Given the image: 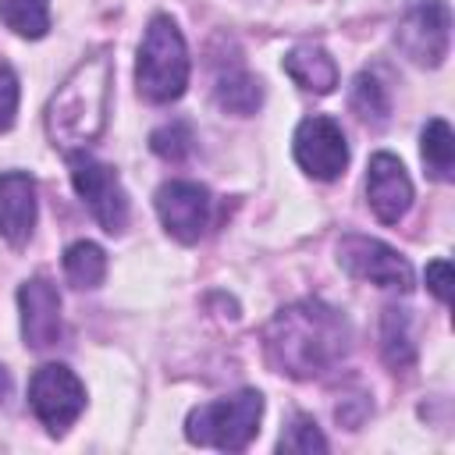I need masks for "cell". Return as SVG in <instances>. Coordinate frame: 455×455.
Masks as SVG:
<instances>
[{
    "label": "cell",
    "instance_id": "cell-1",
    "mask_svg": "<svg viewBox=\"0 0 455 455\" xmlns=\"http://www.w3.org/2000/svg\"><path fill=\"white\" fill-rule=\"evenodd\" d=\"M263 345L274 370L295 380H309L341 363V355L348 352V323L338 309L306 299L281 309L267 323Z\"/></svg>",
    "mask_w": 455,
    "mask_h": 455
},
{
    "label": "cell",
    "instance_id": "cell-2",
    "mask_svg": "<svg viewBox=\"0 0 455 455\" xmlns=\"http://www.w3.org/2000/svg\"><path fill=\"white\" fill-rule=\"evenodd\" d=\"M110 82L114 64L107 50L75 64V71L57 85L46 103V135L53 146L75 153L100 139L110 107Z\"/></svg>",
    "mask_w": 455,
    "mask_h": 455
},
{
    "label": "cell",
    "instance_id": "cell-3",
    "mask_svg": "<svg viewBox=\"0 0 455 455\" xmlns=\"http://www.w3.org/2000/svg\"><path fill=\"white\" fill-rule=\"evenodd\" d=\"M135 82H139V92L153 103H171L188 85V46L181 39V28L167 14H153L146 25Z\"/></svg>",
    "mask_w": 455,
    "mask_h": 455
},
{
    "label": "cell",
    "instance_id": "cell-4",
    "mask_svg": "<svg viewBox=\"0 0 455 455\" xmlns=\"http://www.w3.org/2000/svg\"><path fill=\"white\" fill-rule=\"evenodd\" d=\"M259 419H263V395L238 391V395H228V398L192 409L185 419V437L199 448L242 451L259 434Z\"/></svg>",
    "mask_w": 455,
    "mask_h": 455
},
{
    "label": "cell",
    "instance_id": "cell-5",
    "mask_svg": "<svg viewBox=\"0 0 455 455\" xmlns=\"http://www.w3.org/2000/svg\"><path fill=\"white\" fill-rule=\"evenodd\" d=\"M68 167H71L75 192L92 210V217L100 220V228L107 235H121L124 224H128V196H124V185H121L117 171L110 164L89 156L85 149L68 153Z\"/></svg>",
    "mask_w": 455,
    "mask_h": 455
},
{
    "label": "cell",
    "instance_id": "cell-6",
    "mask_svg": "<svg viewBox=\"0 0 455 455\" xmlns=\"http://www.w3.org/2000/svg\"><path fill=\"white\" fill-rule=\"evenodd\" d=\"M398 50L423 68H437L451 46V7L448 0H409L405 18L395 32Z\"/></svg>",
    "mask_w": 455,
    "mask_h": 455
},
{
    "label": "cell",
    "instance_id": "cell-7",
    "mask_svg": "<svg viewBox=\"0 0 455 455\" xmlns=\"http://www.w3.org/2000/svg\"><path fill=\"white\" fill-rule=\"evenodd\" d=\"M28 405L50 434H64L85 409V387L68 366L46 363L28 380Z\"/></svg>",
    "mask_w": 455,
    "mask_h": 455
},
{
    "label": "cell",
    "instance_id": "cell-8",
    "mask_svg": "<svg viewBox=\"0 0 455 455\" xmlns=\"http://www.w3.org/2000/svg\"><path fill=\"white\" fill-rule=\"evenodd\" d=\"M291 149H295V160L299 167L316 178V181H334L338 174H345L348 167V142H345V132L334 117H323V114H313L306 117L299 128H295V139H291Z\"/></svg>",
    "mask_w": 455,
    "mask_h": 455
},
{
    "label": "cell",
    "instance_id": "cell-9",
    "mask_svg": "<svg viewBox=\"0 0 455 455\" xmlns=\"http://www.w3.org/2000/svg\"><path fill=\"white\" fill-rule=\"evenodd\" d=\"M338 263L359 277L370 281L377 288H395V291H409L412 288V267L405 256H398L391 245L366 238V235H348L338 245Z\"/></svg>",
    "mask_w": 455,
    "mask_h": 455
},
{
    "label": "cell",
    "instance_id": "cell-10",
    "mask_svg": "<svg viewBox=\"0 0 455 455\" xmlns=\"http://www.w3.org/2000/svg\"><path fill=\"white\" fill-rule=\"evenodd\" d=\"M153 203H156V213H160L164 228H167L178 242H185V245L199 242L203 231L210 228L213 199H210V192H206L203 185H196V181H167V185L156 188V199H153Z\"/></svg>",
    "mask_w": 455,
    "mask_h": 455
},
{
    "label": "cell",
    "instance_id": "cell-11",
    "mask_svg": "<svg viewBox=\"0 0 455 455\" xmlns=\"http://www.w3.org/2000/svg\"><path fill=\"white\" fill-rule=\"evenodd\" d=\"M366 199L380 224H398L412 206V181L398 156L377 153L366 167Z\"/></svg>",
    "mask_w": 455,
    "mask_h": 455
},
{
    "label": "cell",
    "instance_id": "cell-12",
    "mask_svg": "<svg viewBox=\"0 0 455 455\" xmlns=\"http://www.w3.org/2000/svg\"><path fill=\"white\" fill-rule=\"evenodd\" d=\"M21 338L28 348H50L60 341V295L46 277H32L18 288Z\"/></svg>",
    "mask_w": 455,
    "mask_h": 455
},
{
    "label": "cell",
    "instance_id": "cell-13",
    "mask_svg": "<svg viewBox=\"0 0 455 455\" xmlns=\"http://www.w3.org/2000/svg\"><path fill=\"white\" fill-rule=\"evenodd\" d=\"M36 228V181L25 171H0V238L25 245Z\"/></svg>",
    "mask_w": 455,
    "mask_h": 455
},
{
    "label": "cell",
    "instance_id": "cell-14",
    "mask_svg": "<svg viewBox=\"0 0 455 455\" xmlns=\"http://www.w3.org/2000/svg\"><path fill=\"white\" fill-rule=\"evenodd\" d=\"M284 75L299 89L316 92V96H327L338 85V64H334V57L323 46H313V43H302V46H295V50L284 53Z\"/></svg>",
    "mask_w": 455,
    "mask_h": 455
},
{
    "label": "cell",
    "instance_id": "cell-15",
    "mask_svg": "<svg viewBox=\"0 0 455 455\" xmlns=\"http://www.w3.org/2000/svg\"><path fill=\"white\" fill-rule=\"evenodd\" d=\"M213 100L220 110L228 114H238V117H249L259 110L263 103V85L256 75H249L245 68H224L217 71L213 78Z\"/></svg>",
    "mask_w": 455,
    "mask_h": 455
},
{
    "label": "cell",
    "instance_id": "cell-16",
    "mask_svg": "<svg viewBox=\"0 0 455 455\" xmlns=\"http://www.w3.org/2000/svg\"><path fill=\"white\" fill-rule=\"evenodd\" d=\"M423 164H427L430 178L451 181V171H455V135H451L444 117H434L423 128Z\"/></svg>",
    "mask_w": 455,
    "mask_h": 455
},
{
    "label": "cell",
    "instance_id": "cell-17",
    "mask_svg": "<svg viewBox=\"0 0 455 455\" xmlns=\"http://www.w3.org/2000/svg\"><path fill=\"white\" fill-rule=\"evenodd\" d=\"M64 274L75 288H96L107 277V252L96 242H75L64 249Z\"/></svg>",
    "mask_w": 455,
    "mask_h": 455
},
{
    "label": "cell",
    "instance_id": "cell-18",
    "mask_svg": "<svg viewBox=\"0 0 455 455\" xmlns=\"http://www.w3.org/2000/svg\"><path fill=\"white\" fill-rule=\"evenodd\" d=\"M0 21L25 39H43L50 32V0H0Z\"/></svg>",
    "mask_w": 455,
    "mask_h": 455
},
{
    "label": "cell",
    "instance_id": "cell-19",
    "mask_svg": "<svg viewBox=\"0 0 455 455\" xmlns=\"http://www.w3.org/2000/svg\"><path fill=\"white\" fill-rule=\"evenodd\" d=\"M352 110L370 121V124H384L391 114V96L384 89V82L373 71H359L352 82Z\"/></svg>",
    "mask_w": 455,
    "mask_h": 455
},
{
    "label": "cell",
    "instance_id": "cell-20",
    "mask_svg": "<svg viewBox=\"0 0 455 455\" xmlns=\"http://www.w3.org/2000/svg\"><path fill=\"white\" fill-rule=\"evenodd\" d=\"M380 338H384V359L391 366H412L416 359V345H412V334H409V316L405 309H384V323H380Z\"/></svg>",
    "mask_w": 455,
    "mask_h": 455
},
{
    "label": "cell",
    "instance_id": "cell-21",
    "mask_svg": "<svg viewBox=\"0 0 455 455\" xmlns=\"http://www.w3.org/2000/svg\"><path fill=\"white\" fill-rule=\"evenodd\" d=\"M192 128L185 124V121H171V124H164V128H156L153 135H149V149L160 156V160H171V164H178V160H185L188 153H192Z\"/></svg>",
    "mask_w": 455,
    "mask_h": 455
},
{
    "label": "cell",
    "instance_id": "cell-22",
    "mask_svg": "<svg viewBox=\"0 0 455 455\" xmlns=\"http://www.w3.org/2000/svg\"><path fill=\"white\" fill-rule=\"evenodd\" d=\"M281 451H299V455H313V451H327V441L320 434V427L309 416H295L291 427L281 434L277 441Z\"/></svg>",
    "mask_w": 455,
    "mask_h": 455
},
{
    "label": "cell",
    "instance_id": "cell-23",
    "mask_svg": "<svg viewBox=\"0 0 455 455\" xmlns=\"http://www.w3.org/2000/svg\"><path fill=\"white\" fill-rule=\"evenodd\" d=\"M14 114H18V75L7 64H0V132L14 124Z\"/></svg>",
    "mask_w": 455,
    "mask_h": 455
},
{
    "label": "cell",
    "instance_id": "cell-24",
    "mask_svg": "<svg viewBox=\"0 0 455 455\" xmlns=\"http://www.w3.org/2000/svg\"><path fill=\"white\" fill-rule=\"evenodd\" d=\"M427 284L441 302H451V263L448 259H434L427 263Z\"/></svg>",
    "mask_w": 455,
    "mask_h": 455
},
{
    "label": "cell",
    "instance_id": "cell-25",
    "mask_svg": "<svg viewBox=\"0 0 455 455\" xmlns=\"http://www.w3.org/2000/svg\"><path fill=\"white\" fill-rule=\"evenodd\" d=\"M7 391H11V377H7V370L0 366V398H4Z\"/></svg>",
    "mask_w": 455,
    "mask_h": 455
}]
</instances>
